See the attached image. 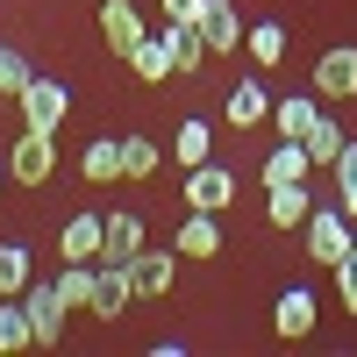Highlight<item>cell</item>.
<instances>
[{
	"mask_svg": "<svg viewBox=\"0 0 357 357\" xmlns=\"http://www.w3.org/2000/svg\"><path fill=\"white\" fill-rule=\"evenodd\" d=\"M357 250V222L343 215V207H314L307 215V257L314 264H343Z\"/></svg>",
	"mask_w": 357,
	"mask_h": 357,
	"instance_id": "obj_1",
	"label": "cell"
},
{
	"mask_svg": "<svg viewBox=\"0 0 357 357\" xmlns=\"http://www.w3.org/2000/svg\"><path fill=\"white\" fill-rule=\"evenodd\" d=\"M22 307H29V329H36V350H57V343H65V293H57V279H29V293H22Z\"/></svg>",
	"mask_w": 357,
	"mask_h": 357,
	"instance_id": "obj_2",
	"label": "cell"
},
{
	"mask_svg": "<svg viewBox=\"0 0 357 357\" xmlns=\"http://www.w3.org/2000/svg\"><path fill=\"white\" fill-rule=\"evenodd\" d=\"M50 172H57V143H50V129H22L15 151H8V178H15V186H43Z\"/></svg>",
	"mask_w": 357,
	"mask_h": 357,
	"instance_id": "obj_3",
	"label": "cell"
},
{
	"mask_svg": "<svg viewBox=\"0 0 357 357\" xmlns=\"http://www.w3.org/2000/svg\"><path fill=\"white\" fill-rule=\"evenodd\" d=\"M65 114H72V86H57V79H29L22 86V129H65Z\"/></svg>",
	"mask_w": 357,
	"mask_h": 357,
	"instance_id": "obj_4",
	"label": "cell"
},
{
	"mask_svg": "<svg viewBox=\"0 0 357 357\" xmlns=\"http://www.w3.org/2000/svg\"><path fill=\"white\" fill-rule=\"evenodd\" d=\"M172 279H178V250H151V243H143V250L129 257V286H136V301H158V293H172Z\"/></svg>",
	"mask_w": 357,
	"mask_h": 357,
	"instance_id": "obj_5",
	"label": "cell"
},
{
	"mask_svg": "<svg viewBox=\"0 0 357 357\" xmlns=\"http://www.w3.org/2000/svg\"><path fill=\"white\" fill-rule=\"evenodd\" d=\"M314 93H321V100H357V43L321 50V65H314Z\"/></svg>",
	"mask_w": 357,
	"mask_h": 357,
	"instance_id": "obj_6",
	"label": "cell"
},
{
	"mask_svg": "<svg viewBox=\"0 0 357 357\" xmlns=\"http://www.w3.org/2000/svg\"><path fill=\"white\" fill-rule=\"evenodd\" d=\"M200 36H207V57L243 50V8H236V0H207L200 8Z\"/></svg>",
	"mask_w": 357,
	"mask_h": 357,
	"instance_id": "obj_7",
	"label": "cell"
},
{
	"mask_svg": "<svg viewBox=\"0 0 357 357\" xmlns=\"http://www.w3.org/2000/svg\"><path fill=\"white\" fill-rule=\"evenodd\" d=\"M129 301H136V286H129V264H93V301H86V314L114 321V314H129Z\"/></svg>",
	"mask_w": 357,
	"mask_h": 357,
	"instance_id": "obj_8",
	"label": "cell"
},
{
	"mask_svg": "<svg viewBox=\"0 0 357 357\" xmlns=\"http://www.w3.org/2000/svg\"><path fill=\"white\" fill-rule=\"evenodd\" d=\"M100 36H107V50H114V57H129L143 36H151V22H143L129 0H100Z\"/></svg>",
	"mask_w": 357,
	"mask_h": 357,
	"instance_id": "obj_9",
	"label": "cell"
},
{
	"mask_svg": "<svg viewBox=\"0 0 357 357\" xmlns=\"http://www.w3.org/2000/svg\"><path fill=\"white\" fill-rule=\"evenodd\" d=\"M229 200H236V172H222V165H193V172H186V207L222 215Z\"/></svg>",
	"mask_w": 357,
	"mask_h": 357,
	"instance_id": "obj_10",
	"label": "cell"
},
{
	"mask_svg": "<svg viewBox=\"0 0 357 357\" xmlns=\"http://www.w3.org/2000/svg\"><path fill=\"white\" fill-rule=\"evenodd\" d=\"M222 114H229L236 129L272 122V93H264V79H236V86H229V100H222Z\"/></svg>",
	"mask_w": 357,
	"mask_h": 357,
	"instance_id": "obj_11",
	"label": "cell"
},
{
	"mask_svg": "<svg viewBox=\"0 0 357 357\" xmlns=\"http://www.w3.org/2000/svg\"><path fill=\"white\" fill-rule=\"evenodd\" d=\"M314 314H321V307H314V293H307V286H286V293H279V307H272V329H279L286 343H301V336L314 329Z\"/></svg>",
	"mask_w": 357,
	"mask_h": 357,
	"instance_id": "obj_12",
	"label": "cell"
},
{
	"mask_svg": "<svg viewBox=\"0 0 357 357\" xmlns=\"http://www.w3.org/2000/svg\"><path fill=\"white\" fill-rule=\"evenodd\" d=\"M100 236H107V215H72V222H65V236H57V257L100 264Z\"/></svg>",
	"mask_w": 357,
	"mask_h": 357,
	"instance_id": "obj_13",
	"label": "cell"
},
{
	"mask_svg": "<svg viewBox=\"0 0 357 357\" xmlns=\"http://www.w3.org/2000/svg\"><path fill=\"white\" fill-rule=\"evenodd\" d=\"M178 257H215L222 250V222L207 215V207H186V222H178V243H172Z\"/></svg>",
	"mask_w": 357,
	"mask_h": 357,
	"instance_id": "obj_14",
	"label": "cell"
},
{
	"mask_svg": "<svg viewBox=\"0 0 357 357\" xmlns=\"http://www.w3.org/2000/svg\"><path fill=\"white\" fill-rule=\"evenodd\" d=\"M129 72H136L143 86H165V79H172V36H165V29H151V36L129 50Z\"/></svg>",
	"mask_w": 357,
	"mask_h": 357,
	"instance_id": "obj_15",
	"label": "cell"
},
{
	"mask_svg": "<svg viewBox=\"0 0 357 357\" xmlns=\"http://www.w3.org/2000/svg\"><path fill=\"white\" fill-rule=\"evenodd\" d=\"M307 172H314V158H307V143H279L272 158H264V186H307Z\"/></svg>",
	"mask_w": 357,
	"mask_h": 357,
	"instance_id": "obj_16",
	"label": "cell"
},
{
	"mask_svg": "<svg viewBox=\"0 0 357 357\" xmlns=\"http://www.w3.org/2000/svg\"><path fill=\"white\" fill-rule=\"evenodd\" d=\"M264 215H272V229H307L314 200H307V186H264Z\"/></svg>",
	"mask_w": 357,
	"mask_h": 357,
	"instance_id": "obj_17",
	"label": "cell"
},
{
	"mask_svg": "<svg viewBox=\"0 0 357 357\" xmlns=\"http://www.w3.org/2000/svg\"><path fill=\"white\" fill-rule=\"evenodd\" d=\"M314 122H321V100H307V93H286V100H272V129H279V136H293V143H301Z\"/></svg>",
	"mask_w": 357,
	"mask_h": 357,
	"instance_id": "obj_18",
	"label": "cell"
},
{
	"mask_svg": "<svg viewBox=\"0 0 357 357\" xmlns=\"http://www.w3.org/2000/svg\"><path fill=\"white\" fill-rule=\"evenodd\" d=\"M143 250V222L136 215H107V236H100V264H129Z\"/></svg>",
	"mask_w": 357,
	"mask_h": 357,
	"instance_id": "obj_19",
	"label": "cell"
},
{
	"mask_svg": "<svg viewBox=\"0 0 357 357\" xmlns=\"http://www.w3.org/2000/svg\"><path fill=\"white\" fill-rule=\"evenodd\" d=\"M165 36H172V72H200V65H207L200 22H165Z\"/></svg>",
	"mask_w": 357,
	"mask_h": 357,
	"instance_id": "obj_20",
	"label": "cell"
},
{
	"mask_svg": "<svg viewBox=\"0 0 357 357\" xmlns=\"http://www.w3.org/2000/svg\"><path fill=\"white\" fill-rule=\"evenodd\" d=\"M79 172L93 178V186H107V178H122V136H100V143H86Z\"/></svg>",
	"mask_w": 357,
	"mask_h": 357,
	"instance_id": "obj_21",
	"label": "cell"
},
{
	"mask_svg": "<svg viewBox=\"0 0 357 357\" xmlns=\"http://www.w3.org/2000/svg\"><path fill=\"white\" fill-rule=\"evenodd\" d=\"M243 50H250V65L272 72L279 57H286V29H279V22H250V29H243Z\"/></svg>",
	"mask_w": 357,
	"mask_h": 357,
	"instance_id": "obj_22",
	"label": "cell"
},
{
	"mask_svg": "<svg viewBox=\"0 0 357 357\" xmlns=\"http://www.w3.org/2000/svg\"><path fill=\"white\" fill-rule=\"evenodd\" d=\"M207 151H215V129L186 114V122H178V136H172V158H178V165L193 172V165H207Z\"/></svg>",
	"mask_w": 357,
	"mask_h": 357,
	"instance_id": "obj_23",
	"label": "cell"
},
{
	"mask_svg": "<svg viewBox=\"0 0 357 357\" xmlns=\"http://www.w3.org/2000/svg\"><path fill=\"white\" fill-rule=\"evenodd\" d=\"M29 279H36V264H29V243H0V293H8V301H22Z\"/></svg>",
	"mask_w": 357,
	"mask_h": 357,
	"instance_id": "obj_24",
	"label": "cell"
},
{
	"mask_svg": "<svg viewBox=\"0 0 357 357\" xmlns=\"http://www.w3.org/2000/svg\"><path fill=\"white\" fill-rule=\"evenodd\" d=\"M301 143H307V158H314V165H329V172H336V158H343V143H350V136H343V122H329V114H321V122H314Z\"/></svg>",
	"mask_w": 357,
	"mask_h": 357,
	"instance_id": "obj_25",
	"label": "cell"
},
{
	"mask_svg": "<svg viewBox=\"0 0 357 357\" xmlns=\"http://www.w3.org/2000/svg\"><path fill=\"white\" fill-rule=\"evenodd\" d=\"M29 343H36V329H29V307L0 293V350H29Z\"/></svg>",
	"mask_w": 357,
	"mask_h": 357,
	"instance_id": "obj_26",
	"label": "cell"
},
{
	"mask_svg": "<svg viewBox=\"0 0 357 357\" xmlns=\"http://www.w3.org/2000/svg\"><path fill=\"white\" fill-rule=\"evenodd\" d=\"M57 293H65V307L79 314L86 301H93V264H79V257H65V272H57Z\"/></svg>",
	"mask_w": 357,
	"mask_h": 357,
	"instance_id": "obj_27",
	"label": "cell"
},
{
	"mask_svg": "<svg viewBox=\"0 0 357 357\" xmlns=\"http://www.w3.org/2000/svg\"><path fill=\"white\" fill-rule=\"evenodd\" d=\"M165 165V151L158 143H143V136H122V178H151Z\"/></svg>",
	"mask_w": 357,
	"mask_h": 357,
	"instance_id": "obj_28",
	"label": "cell"
},
{
	"mask_svg": "<svg viewBox=\"0 0 357 357\" xmlns=\"http://www.w3.org/2000/svg\"><path fill=\"white\" fill-rule=\"evenodd\" d=\"M29 79H36V72H29V57H22L15 43H0V93L22 100V86H29Z\"/></svg>",
	"mask_w": 357,
	"mask_h": 357,
	"instance_id": "obj_29",
	"label": "cell"
},
{
	"mask_svg": "<svg viewBox=\"0 0 357 357\" xmlns=\"http://www.w3.org/2000/svg\"><path fill=\"white\" fill-rule=\"evenodd\" d=\"M329 272H336V293H343V307L357 314V250H350L343 264H329Z\"/></svg>",
	"mask_w": 357,
	"mask_h": 357,
	"instance_id": "obj_30",
	"label": "cell"
},
{
	"mask_svg": "<svg viewBox=\"0 0 357 357\" xmlns=\"http://www.w3.org/2000/svg\"><path fill=\"white\" fill-rule=\"evenodd\" d=\"M207 0H165V22H200Z\"/></svg>",
	"mask_w": 357,
	"mask_h": 357,
	"instance_id": "obj_31",
	"label": "cell"
},
{
	"mask_svg": "<svg viewBox=\"0 0 357 357\" xmlns=\"http://www.w3.org/2000/svg\"><path fill=\"white\" fill-rule=\"evenodd\" d=\"M336 178H343V186H357V143H343V158H336Z\"/></svg>",
	"mask_w": 357,
	"mask_h": 357,
	"instance_id": "obj_32",
	"label": "cell"
},
{
	"mask_svg": "<svg viewBox=\"0 0 357 357\" xmlns=\"http://www.w3.org/2000/svg\"><path fill=\"white\" fill-rule=\"evenodd\" d=\"M336 207H343V215L357 222V186H343V200H336Z\"/></svg>",
	"mask_w": 357,
	"mask_h": 357,
	"instance_id": "obj_33",
	"label": "cell"
},
{
	"mask_svg": "<svg viewBox=\"0 0 357 357\" xmlns=\"http://www.w3.org/2000/svg\"><path fill=\"white\" fill-rule=\"evenodd\" d=\"M0 186H8V165H0Z\"/></svg>",
	"mask_w": 357,
	"mask_h": 357,
	"instance_id": "obj_34",
	"label": "cell"
}]
</instances>
